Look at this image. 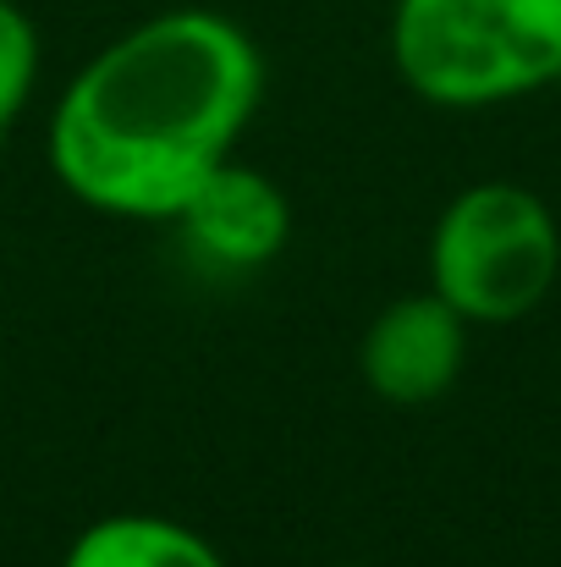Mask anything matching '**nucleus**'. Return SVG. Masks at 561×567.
Masks as SVG:
<instances>
[{"label": "nucleus", "instance_id": "obj_1", "mask_svg": "<svg viewBox=\"0 0 561 567\" xmlns=\"http://www.w3.org/2000/svg\"><path fill=\"white\" fill-rule=\"evenodd\" d=\"M264 100V55L242 22L177 6L89 55L50 111V166L77 204L116 220H177L231 161Z\"/></svg>", "mask_w": 561, "mask_h": 567}, {"label": "nucleus", "instance_id": "obj_2", "mask_svg": "<svg viewBox=\"0 0 561 567\" xmlns=\"http://www.w3.org/2000/svg\"><path fill=\"white\" fill-rule=\"evenodd\" d=\"M391 66L440 111H485L561 83V0H396Z\"/></svg>", "mask_w": 561, "mask_h": 567}, {"label": "nucleus", "instance_id": "obj_3", "mask_svg": "<svg viewBox=\"0 0 561 567\" xmlns=\"http://www.w3.org/2000/svg\"><path fill=\"white\" fill-rule=\"evenodd\" d=\"M561 276V226L523 183L463 188L429 231V292L468 326H512L534 315Z\"/></svg>", "mask_w": 561, "mask_h": 567}, {"label": "nucleus", "instance_id": "obj_4", "mask_svg": "<svg viewBox=\"0 0 561 567\" xmlns=\"http://www.w3.org/2000/svg\"><path fill=\"white\" fill-rule=\"evenodd\" d=\"M468 359V320L440 292H413L385 303L364 331L359 370L380 402L424 408L446 396Z\"/></svg>", "mask_w": 561, "mask_h": 567}, {"label": "nucleus", "instance_id": "obj_5", "mask_svg": "<svg viewBox=\"0 0 561 567\" xmlns=\"http://www.w3.org/2000/svg\"><path fill=\"white\" fill-rule=\"evenodd\" d=\"M183 237L220 270H259L292 237V204L264 172L220 161L177 209Z\"/></svg>", "mask_w": 561, "mask_h": 567}, {"label": "nucleus", "instance_id": "obj_6", "mask_svg": "<svg viewBox=\"0 0 561 567\" xmlns=\"http://www.w3.org/2000/svg\"><path fill=\"white\" fill-rule=\"evenodd\" d=\"M61 567H226V557L177 518L105 513L66 546Z\"/></svg>", "mask_w": 561, "mask_h": 567}, {"label": "nucleus", "instance_id": "obj_7", "mask_svg": "<svg viewBox=\"0 0 561 567\" xmlns=\"http://www.w3.org/2000/svg\"><path fill=\"white\" fill-rule=\"evenodd\" d=\"M39 61H44V44H39L33 17L17 0H0V138L22 122L39 89Z\"/></svg>", "mask_w": 561, "mask_h": 567}, {"label": "nucleus", "instance_id": "obj_8", "mask_svg": "<svg viewBox=\"0 0 561 567\" xmlns=\"http://www.w3.org/2000/svg\"><path fill=\"white\" fill-rule=\"evenodd\" d=\"M336 567H370V563H336Z\"/></svg>", "mask_w": 561, "mask_h": 567}]
</instances>
